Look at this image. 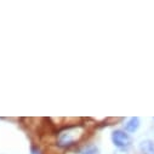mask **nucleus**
Returning <instances> with one entry per match:
<instances>
[{
    "label": "nucleus",
    "instance_id": "f257e3e1",
    "mask_svg": "<svg viewBox=\"0 0 154 154\" xmlns=\"http://www.w3.org/2000/svg\"><path fill=\"white\" fill-rule=\"evenodd\" d=\"M112 141L118 148H126L131 144V137L123 130H115L112 134Z\"/></svg>",
    "mask_w": 154,
    "mask_h": 154
},
{
    "label": "nucleus",
    "instance_id": "f03ea898",
    "mask_svg": "<svg viewBox=\"0 0 154 154\" xmlns=\"http://www.w3.org/2000/svg\"><path fill=\"white\" fill-rule=\"evenodd\" d=\"M73 142H74V136H73V132H70V130H67L66 132H63V134L60 135L58 146L67 147V146L73 144Z\"/></svg>",
    "mask_w": 154,
    "mask_h": 154
},
{
    "label": "nucleus",
    "instance_id": "7ed1b4c3",
    "mask_svg": "<svg viewBox=\"0 0 154 154\" xmlns=\"http://www.w3.org/2000/svg\"><path fill=\"white\" fill-rule=\"evenodd\" d=\"M140 150L142 152V154H154V141H142L140 144Z\"/></svg>",
    "mask_w": 154,
    "mask_h": 154
},
{
    "label": "nucleus",
    "instance_id": "20e7f679",
    "mask_svg": "<svg viewBox=\"0 0 154 154\" xmlns=\"http://www.w3.org/2000/svg\"><path fill=\"white\" fill-rule=\"evenodd\" d=\"M138 128H140V119L137 117L130 118L125 124V130L128 132H135V131H137Z\"/></svg>",
    "mask_w": 154,
    "mask_h": 154
},
{
    "label": "nucleus",
    "instance_id": "39448f33",
    "mask_svg": "<svg viewBox=\"0 0 154 154\" xmlns=\"http://www.w3.org/2000/svg\"><path fill=\"white\" fill-rule=\"evenodd\" d=\"M98 148L96 147V146H94V144H90V146H86V147H84L79 153L80 154H98Z\"/></svg>",
    "mask_w": 154,
    "mask_h": 154
},
{
    "label": "nucleus",
    "instance_id": "423d86ee",
    "mask_svg": "<svg viewBox=\"0 0 154 154\" xmlns=\"http://www.w3.org/2000/svg\"><path fill=\"white\" fill-rule=\"evenodd\" d=\"M115 154H128V153H125V152H117Z\"/></svg>",
    "mask_w": 154,
    "mask_h": 154
}]
</instances>
